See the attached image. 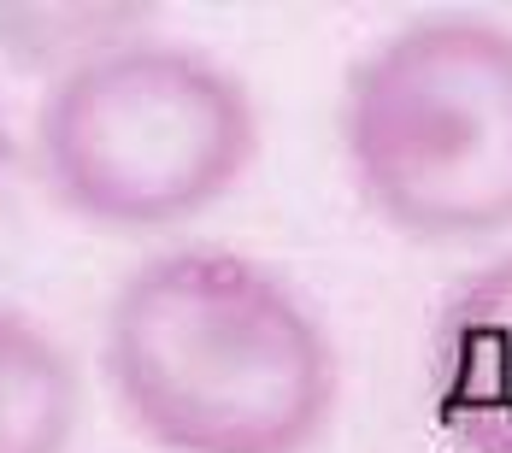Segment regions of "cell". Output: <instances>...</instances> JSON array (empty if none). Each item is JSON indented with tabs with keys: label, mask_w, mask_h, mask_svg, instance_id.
Returning a JSON list of instances; mask_svg holds the SVG:
<instances>
[{
	"label": "cell",
	"mask_w": 512,
	"mask_h": 453,
	"mask_svg": "<svg viewBox=\"0 0 512 453\" xmlns=\"http://www.w3.org/2000/svg\"><path fill=\"white\" fill-rule=\"evenodd\" d=\"M83 371L42 318L0 301V453H71Z\"/></svg>",
	"instance_id": "obj_5"
},
{
	"label": "cell",
	"mask_w": 512,
	"mask_h": 453,
	"mask_svg": "<svg viewBox=\"0 0 512 453\" xmlns=\"http://www.w3.org/2000/svg\"><path fill=\"white\" fill-rule=\"evenodd\" d=\"M342 159L377 224L418 248L512 236V24L418 12L342 83Z\"/></svg>",
	"instance_id": "obj_3"
},
{
	"label": "cell",
	"mask_w": 512,
	"mask_h": 453,
	"mask_svg": "<svg viewBox=\"0 0 512 453\" xmlns=\"http://www.w3.org/2000/svg\"><path fill=\"white\" fill-rule=\"evenodd\" d=\"M101 377L159 453H312L342 401V353L312 301L218 242L124 271L101 318Z\"/></svg>",
	"instance_id": "obj_1"
},
{
	"label": "cell",
	"mask_w": 512,
	"mask_h": 453,
	"mask_svg": "<svg viewBox=\"0 0 512 453\" xmlns=\"http://www.w3.org/2000/svg\"><path fill=\"white\" fill-rule=\"evenodd\" d=\"M30 153L53 206L77 224L183 230L254 171L259 101L218 53L130 30L48 77Z\"/></svg>",
	"instance_id": "obj_2"
},
{
	"label": "cell",
	"mask_w": 512,
	"mask_h": 453,
	"mask_svg": "<svg viewBox=\"0 0 512 453\" xmlns=\"http://www.w3.org/2000/svg\"><path fill=\"white\" fill-rule=\"evenodd\" d=\"M12 165H18V130H12V118H6V101H0V189H6Z\"/></svg>",
	"instance_id": "obj_6"
},
{
	"label": "cell",
	"mask_w": 512,
	"mask_h": 453,
	"mask_svg": "<svg viewBox=\"0 0 512 453\" xmlns=\"http://www.w3.org/2000/svg\"><path fill=\"white\" fill-rule=\"evenodd\" d=\"M424 365L442 436L460 453H512V248L448 289Z\"/></svg>",
	"instance_id": "obj_4"
}]
</instances>
